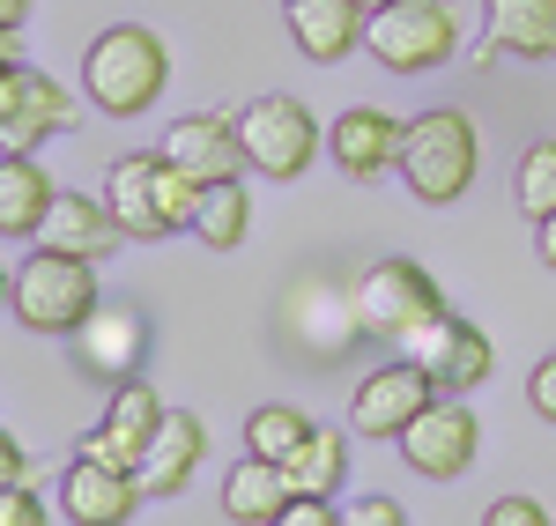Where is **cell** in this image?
Segmentation results:
<instances>
[{
	"instance_id": "obj_12",
	"label": "cell",
	"mask_w": 556,
	"mask_h": 526,
	"mask_svg": "<svg viewBox=\"0 0 556 526\" xmlns=\"http://www.w3.org/2000/svg\"><path fill=\"white\" fill-rule=\"evenodd\" d=\"M401 133H408V119H393L379 104H349L327 127V156L342 164V178H379L401 164Z\"/></svg>"
},
{
	"instance_id": "obj_13",
	"label": "cell",
	"mask_w": 556,
	"mask_h": 526,
	"mask_svg": "<svg viewBox=\"0 0 556 526\" xmlns=\"http://www.w3.org/2000/svg\"><path fill=\"white\" fill-rule=\"evenodd\" d=\"M67 342H75V363H83L89 379L119 386V379H134V363H141V349H149V326H141L127 305H97Z\"/></svg>"
},
{
	"instance_id": "obj_35",
	"label": "cell",
	"mask_w": 556,
	"mask_h": 526,
	"mask_svg": "<svg viewBox=\"0 0 556 526\" xmlns=\"http://www.w3.org/2000/svg\"><path fill=\"white\" fill-rule=\"evenodd\" d=\"M0 60H23V30L15 23H0Z\"/></svg>"
},
{
	"instance_id": "obj_19",
	"label": "cell",
	"mask_w": 556,
	"mask_h": 526,
	"mask_svg": "<svg viewBox=\"0 0 556 526\" xmlns=\"http://www.w3.org/2000/svg\"><path fill=\"white\" fill-rule=\"evenodd\" d=\"M201 452H208V423H201V415H164L156 438H149V452L134 460V475H141L149 497H178V489L193 483Z\"/></svg>"
},
{
	"instance_id": "obj_27",
	"label": "cell",
	"mask_w": 556,
	"mask_h": 526,
	"mask_svg": "<svg viewBox=\"0 0 556 526\" xmlns=\"http://www.w3.org/2000/svg\"><path fill=\"white\" fill-rule=\"evenodd\" d=\"M52 519V504H45L30 483H8L0 489V526H45Z\"/></svg>"
},
{
	"instance_id": "obj_36",
	"label": "cell",
	"mask_w": 556,
	"mask_h": 526,
	"mask_svg": "<svg viewBox=\"0 0 556 526\" xmlns=\"http://www.w3.org/2000/svg\"><path fill=\"white\" fill-rule=\"evenodd\" d=\"M0 23H15V30H23V23H30V0H0Z\"/></svg>"
},
{
	"instance_id": "obj_1",
	"label": "cell",
	"mask_w": 556,
	"mask_h": 526,
	"mask_svg": "<svg viewBox=\"0 0 556 526\" xmlns=\"http://www.w3.org/2000/svg\"><path fill=\"white\" fill-rule=\"evenodd\" d=\"M172 82V52L164 38L149 30V23H112V30H97L83 52V97L97 112H112V119H141L156 97Z\"/></svg>"
},
{
	"instance_id": "obj_28",
	"label": "cell",
	"mask_w": 556,
	"mask_h": 526,
	"mask_svg": "<svg viewBox=\"0 0 556 526\" xmlns=\"http://www.w3.org/2000/svg\"><path fill=\"white\" fill-rule=\"evenodd\" d=\"M527 408H534L542 423H556V349L542 356L534 371H527Z\"/></svg>"
},
{
	"instance_id": "obj_8",
	"label": "cell",
	"mask_w": 556,
	"mask_h": 526,
	"mask_svg": "<svg viewBox=\"0 0 556 526\" xmlns=\"http://www.w3.org/2000/svg\"><path fill=\"white\" fill-rule=\"evenodd\" d=\"M401 356H416L430 371V386L438 394H475V386H490V363H497V349H490V334L475 326L468 311H438L424 334H408L401 342Z\"/></svg>"
},
{
	"instance_id": "obj_29",
	"label": "cell",
	"mask_w": 556,
	"mask_h": 526,
	"mask_svg": "<svg viewBox=\"0 0 556 526\" xmlns=\"http://www.w3.org/2000/svg\"><path fill=\"white\" fill-rule=\"evenodd\" d=\"M342 512H334V497H312V489H298L290 497V512H282V526H334Z\"/></svg>"
},
{
	"instance_id": "obj_37",
	"label": "cell",
	"mask_w": 556,
	"mask_h": 526,
	"mask_svg": "<svg viewBox=\"0 0 556 526\" xmlns=\"http://www.w3.org/2000/svg\"><path fill=\"white\" fill-rule=\"evenodd\" d=\"M8 297H15V274H8V260H0V305H8Z\"/></svg>"
},
{
	"instance_id": "obj_9",
	"label": "cell",
	"mask_w": 556,
	"mask_h": 526,
	"mask_svg": "<svg viewBox=\"0 0 556 526\" xmlns=\"http://www.w3.org/2000/svg\"><path fill=\"white\" fill-rule=\"evenodd\" d=\"M430 400H438L430 371L416 356H393L379 371H364V386L349 394V431H364V438H401Z\"/></svg>"
},
{
	"instance_id": "obj_31",
	"label": "cell",
	"mask_w": 556,
	"mask_h": 526,
	"mask_svg": "<svg viewBox=\"0 0 556 526\" xmlns=\"http://www.w3.org/2000/svg\"><path fill=\"white\" fill-rule=\"evenodd\" d=\"M342 519L349 526H401L408 512H401L393 497H356V504H342Z\"/></svg>"
},
{
	"instance_id": "obj_34",
	"label": "cell",
	"mask_w": 556,
	"mask_h": 526,
	"mask_svg": "<svg viewBox=\"0 0 556 526\" xmlns=\"http://www.w3.org/2000/svg\"><path fill=\"white\" fill-rule=\"evenodd\" d=\"M534 253H542V267H556V216L534 222Z\"/></svg>"
},
{
	"instance_id": "obj_25",
	"label": "cell",
	"mask_w": 556,
	"mask_h": 526,
	"mask_svg": "<svg viewBox=\"0 0 556 526\" xmlns=\"http://www.w3.org/2000/svg\"><path fill=\"white\" fill-rule=\"evenodd\" d=\"M513 201L527 222L556 216V133H542V141H527L513 164Z\"/></svg>"
},
{
	"instance_id": "obj_24",
	"label": "cell",
	"mask_w": 556,
	"mask_h": 526,
	"mask_svg": "<svg viewBox=\"0 0 556 526\" xmlns=\"http://www.w3.org/2000/svg\"><path fill=\"white\" fill-rule=\"evenodd\" d=\"M282 467H290V489L334 497V489L349 483V431H319V423H312V438H304Z\"/></svg>"
},
{
	"instance_id": "obj_11",
	"label": "cell",
	"mask_w": 556,
	"mask_h": 526,
	"mask_svg": "<svg viewBox=\"0 0 556 526\" xmlns=\"http://www.w3.org/2000/svg\"><path fill=\"white\" fill-rule=\"evenodd\" d=\"M164 156L178 171H193L201 185L215 178H245V133H238V112H186L172 133H164Z\"/></svg>"
},
{
	"instance_id": "obj_26",
	"label": "cell",
	"mask_w": 556,
	"mask_h": 526,
	"mask_svg": "<svg viewBox=\"0 0 556 526\" xmlns=\"http://www.w3.org/2000/svg\"><path fill=\"white\" fill-rule=\"evenodd\" d=\"M304 438H312V415H304V408L267 400V408H253V415H245V452H260V460H290Z\"/></svg>"
},
{
	"instance_id": "obj_16",
	"label": "cell",
	"mask_w": 556,
	"mask_h": 526,
	"mask_svg": "<svg viewBox=\"0 0 556 526\" xmlns=\"http://www.w3.org/2000/svg\"><path fill=\"white\" fill-rule=\"evenodd\" d=\"M556 60V0H490V30L475 44V67L490 60Z\"/></svg>"
},
{
	"instance_id": "obj_17",
	"label": "cell",
	"mask_w": 556,
	"mask_h": 526,
	"mask_svg": "<svg viewBox=\"0 0 556 526\" xmlns=\"http://www.w3.org/2000/svg\"><path fill=\"white\" fill-rule=\"evenodd\" d=\"M52 133H75V97H67L60 75H45V67L23 60V97L0 119V149H45Z\"/></svg>"
},
{
	"instance_id": "obj_5",
	"label": "cell",
	"mask_w": 556,
	"mask_h": 526,
	"mask_svg": "<svg viewBox=\"0 0 556 526\" xmlns=\"http://www.w3.org/2000/svg\"><path fill=\"white\" fill-rule=\"evenodd\" d=\"M445 311V290H438V274L416 260H379L364 282H356V305H349V326L356 334H371V342H408V334H424L430 319Z\"/></svg>"
},
{
	"instance_id": "obj_3",
	"label": "cell",
	"mask_w": 556,
	"mask_h": 526,
	"mask_svg": "<svg viewBox=\"0 0 556 526\" xmlns=\"http://www.w3.org/2000/svg\"><path fill=\"white\" fill-rule=\"evenodd\" d=\"M97 305H104V297H97V260L67 253V245H38L30 260L15 267V297H8V311H15L30 334H60V342H67Z\"/></svg>"
},
{
	"instance_id": "obj_14",
	"label": "cell",
	"mask_w": 556,
	"mask_h": 526,
	"mask_svg": "<svg viewBox=\"0 0 556 526\" xmlns=\"http://www.w3.org/2000/svg\"><path fill=\"white\" fill-rule=\"evenodd\" d=\"M371 30V8L364 0H290V38L312 67H342L349 52Z\"/></svg>"
},
{
	"instance_id": "obj_4",
	"label": "cell",
	"mask_w": 556,
	"mask_h": 526,
	"mask_svg": "<svg viewBox=\"0 0 556 526\" xmlns=\"http://www.w3.org/2000/svg\"><path fill=\"white\" fill-rule=\"evenodd\" d=\"M364 52L386 75H438L460 52V8L453 0H386V8H371Z\"/></svg>"
},
{
	"instance_id": "obj_18",
	"label": "cell",
	"mask_w": 556,
	"mask_h": 526,
	"mask_svg": "<svg viewBox=\"0 0 556 526\" xmlns=\"http://www.w3.org/2000/svg\"><path fill=\"white\" fill-rule=\"evenodd\" d=\"M60 185L38 164V149H0V238H45Z\"/></svg>"
},
{
	"instance_id": "obj_2",
	"label": "cell",
	"mask_w": 556,
	"mask_h": 526,
	"mask_svg": "<svg viewBox=\"0 0 556 526\" xmlns=\"http://www.w3.org/2000/svg\"><path fill=\"white\" fill-rule=\"evenodd\" d=\"M401 185L424 201V208H445V201H460L482 171V133L460 104H438V112H416L408 133H401Z\"/></svg>"
},
{
	"instance_id": "obj_21",
	"label": "cell",
	"mask_w": 556,
	"mask_h": 526,
	"mask_svg": "<svg viewBox=\"0 0 556 526\" xmlns=\"http://www.w3.org/2000/svg\"><path fill=\"white\" fill-rule=\"evenodd\" d=\"M290 497H298V489H290V467L245 452V460L223 475V519H238V526H282Z\"/></svg>"
},
{
	"instance_id": "obj_38",
	"label": "cell",
	"mask_w": 556,
	"mask_h": 526,
	"mask_svg": "<svg viewBox=\"0 0 556 526\" xmlns=\"http://www.w3.org/2000/svg\"><path fill=\"white\" fill-rule=\"evenodd\" d=\"M364 8H386V0H364Z\"/></svg>"
},
{
	"instance_id": "obj_6",
	"label": "cell",
	"mask_w": 556,
	"mask_h": 526,
	"mask_svg": "<svg viewBox=\"0 0 556 526\" xmlns=\"http://www.w3.org/2000/svg\"><path fill=\"white\" fill-rule=\"evenodd\" d=\"M238 133H245V164H253L260 178H304L312 156L327 149V127L312 119V104H304V97H282V89L253 97V104L238 112Z\"/></svg>"
},
{
	"instance_id": "obj_22",
	"label": "cell",
	"mask_w": 556,
	"mask_h": 526,
	"mask_svg": "<svg viewBox=\"0 0 556 526\" xmlns=\"http://www.w3.org/2000/svg\"><path fill=\"white\" fill-rule=\"evenodd\" d=\"M193 238H201L208 253H238V245L253 238V193H245V178H215V185H201Z\"/></svg>"
},
{
	"instance_id": "obj_20",
	"label": "cell",
	"mask_w": 556,
	"mask_h": 526,
	"mask_svg": "<svg viewBox=\"0 0 556 526\" xmlns=\"http://www.w3.org/2000/svg\"><path fill=\"white\" fill-rule=\"evenodd\" d=\"M38 245H67V253H83V260H112V253L127 245V222L112 216V201H97V193H60Z\"/></svg>"
},
{
	"instance_id": "obj_15",
	"label": "cell",
	"mask_w": 556,
	"mask_h": 526,
	"mask_svg": "<svg viewBox=\"0 0 556 526\" xmlns=\"http://www.w3.org/2000/svg\"><path fill=\"white\" fill-rule=\"evenodd\" d=\"M156 164H164V149H134V156H119V164L104 171V201H112V216L127 222L134 245H156V238H172V222H164V201H156Z\"/></svg>"
},
{
	"instance_id": "obj_39",
	"label": "cell",
	"mask_w": 556,
	"mask_h": 526,
	"mask_svg": "<svg viewBox=\"0 0 556 526\" xmlns=\"http://www.w3.org/2000/svg\"><path fill=\"white\" fill-rule=\"evenodd\" d=\"M282 8H290V0H282Z\"/></svg>"
},
{
	"instance_id": "obj_23",
	"label": "cell",
	"mask_w": 556,
	"mask_h": 526,
	"mask_svg": "<svg viewBox=\"0 0 556 526\" xmlns=\"http://www.w3.org/2000/svg\"><path fill=\"white\" fill-rule=\"evenodd\" d=\"M164 415H172V408L156 400V386H149V379H119V386H112V400H104V431L127 445V460H141V452H149V438H156V423H164Z\"/></svg>"
},
{
	"instance_id": "obj_30",
	"label": "cell",
	"mask_w": 556,
	"mask_h": 526,
	"mask_svg": "<svg viewBox=\"0 0 556 526\" xmlns=\"http://www.w3.org/2000/svg\"><path fill=\"white\" fill-rule=\"evenodd\" d=\"M482 519H490V526H549V512H542L534 497H497Z\"/></svg>"
},
{
	"instance_id": "obj_32",
	"label": "cell",
	"mask_w": 556,
	"mask_h": 526,
	"mask_svg": "<svg viewBox=\"0 0 556 526\" xmlns=\"http://www.w3.org/2000/svg\"><path fill=\"white\" fill-rule=\"evenodd\" d=\"M23 475H30L23 445H15V431H0V489H8V483H23Z\"/></svg>"
},
{
	"instance_id": "obj_33",
	"label": "cell",
	"mask_w": 556,
	"mask_h": 526,
	"mask_svg": "<svg viewBox=\"0 0 556 526\" xmlns=\"http://www.w3.org/2000/svg\"><path fill=\"white\" fill-rule=\"evenodd\" d=\"M15 97H23V60H0V119L15 112Z\"/></svg>"
},
{
	"instance_id": "obj_10",
	"label": "cell",
	"mask_w": 556,
	"mask_h": 526,
	"mask_svg": "<svg viewBox=\"0 0 556 526\" xmlns=\"http://www.w3.org/2000/svg\"><path fill=\"white\" fill-rule=\"evenodd\" d=\"M149 504V489L134 467H104V460H67V475H60V512L75 526H127L134 512Z\"/></svg>"
},
{
	"instance_id": "obj_7",
	"label": "cell",
	"mask_w": 556,
	"mask_h": 526,
	"mask_svg": "<svg viewBox=\"0 0 556 526\" xmlns=\"http://www.w3.org/2000/svg\"><path fill=\"white\" fill-rule=\"evenodd\" d=\"M393 445L424 483H460L475 467V452H482V415L468 408V394H438Z\"/></svg>"
}]
</instances>
